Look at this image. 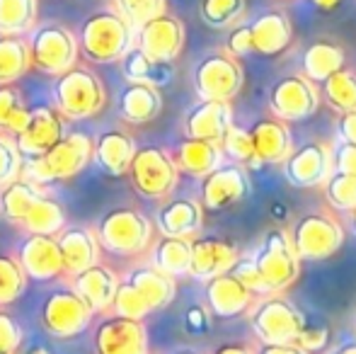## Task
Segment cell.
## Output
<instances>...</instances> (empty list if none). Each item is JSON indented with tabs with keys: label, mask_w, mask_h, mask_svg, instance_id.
<instances>
[{
	"label": "cell",
	"mask_w": 356,
	"mask_h": 354,
	"mask_svg": "<svg viewBox=\"0 0 356 354\" xmlns=\"http://www.w3.org/2000/svg\"><path fill=\"white\" fill-rule=\"evenodd\" d=\"M134 27L114 8H99L85 17L78 51L90 63H114L134 47Z\"/></svg>",
	"instance_id": "1"
},
{
	"label": "cell",
	"mask_w": 356,
	"mask_h": 354,
	"mask_svg": "<svg viewBox=\"0 0 356 354\" xmlns=\"http://www.w3.org/2000/svg\"><path fill=\"white\" fill-rule=\"evenodd\" d=\"M95 141L83 131H68L39 158L24 161L19 177L29 179L34 184L56 182V179H68L78 175L92 161Z\"/></svg>",
	"instance_id": "2"
},
{
	"label": "cell",
	"mask_w": 356,
	"mask_h": 354,
	"mask_svg": "<svg viewBox=\"0 0 356 354\" xmlns=\"http://www.w3.org/2000/svg\"><path fill=\"white\" fill-rule=\"evenodd\" d=\"M250 260L269 293L286 291L300 274V260L291 246L289 231L284 228H269L259 238V246L250 252Z\"/></svg>",
	"instance_id": "3"
},
{
	"label": "cell",
	"mask_w": 356,
	"mask_h": 354,
	"mask_svg": "<svg viewBox=\"0 0 356 354\" xmlns=\"http://www.w3.org/2000/svg\"><path fill=\"white\" fill-rule=\"evenodd\" d=\"M107 102L104 83L90 68L73 66L56 76L54 83V107L66 119H88L102 112Z\"/></svg>",
	"instance_id": "4"
},
{
	"label": "cell",
	"mask_w": 356,
	"mask_h": 354,
	"mask_svg": "<svg viewBox=\"0 0 356 354\" xmlns=\"http://www.w3.org/2000/svg\"><path fill=\"white\" fill-rule=\"evenodd\" d=\"M250 325L262 345H293L305 316L282 293H264L248 308Z\"/></svg>",
	"instance_id": "5"
},
{
	"label": "cell",
	"mask_w": 356,
	"mask_h": 354,
	"mask_svg": "<svg viewBox=\"0 0 356 354\" xmlns=\"http://www.w3.org/2000/svg\"><path fill=\"white\" fill-rule=\"evenodd\" d=\"M29 63L47 76H61L78 63V37L56 22L34 24L27 32Z\"/></svg>",
	"instance_id": "6"
},
{
	"label": "cell",
	"mask_w": 356,
	"mask_h": 354,
	"mask_svg": "<svg viewBox=\"0 0 356 354\" xmlns=\"http://www.w3.org/2000/svg\"><path fill=\"white\" fill-rule=\"evenodd\" d=\"M298 260L320 262L337 255L344 246V226L330 211H313L300 216L289 231Z\"/></svg>",
	"instance_id": "7"
},
{
	"label": "cell",
	"mask_w": 356,
	"mask_h": 354,
	"mask_svg": "<svg viewBox=\"0 0 356 354\" xmlns=\"http://www.w3.org/2000/svg\"><path fill=\"white\" fill-rule=\"evenodd\" d=\"M97 241L114 255H141L153 243V223L138 209H114L99 221Z\"/></svg>",
	"instance_id": "8"
},
{
	"label": "cell",
	"mask_w": 356,
	"mask_h": 354,
	"mask_svg": "<svg viewBox=\"0 0 356 354\" xmlns=\"http://www.w3.org/2000/svg\"><path fill=\"white\" fill-rule=\"evenodd\" d=\"M127 172L131 177V187L145 199H168L179 179L172 153L160 146L136 148Z\"/></svg>",
	"instance_id": "9"
},
{
	"label": "cell",
	"mask_w": 356,
	"mask_h": 354,
	"mask_svg": "<svg viewBox=\"0 0 356 354\" xmlns=\"http://www.w3.org/2000/svg\"><path fill=\"white\" fill-rule=\"evenodd\" d=\"M245 81L243 66L228 51H211L194 68V90L199 99H230L240 92Z\"/></svg>",
	"instance_id": "10"
},
{
	"label": "cell",
	"mask_w": 356,
	"mask_h": 354,
	"mask_svg": "<svg viewBox=\"0 0 356 354\" xmlns=\"http://www.w3.org/2000/svg\"><path fill=\"white\" fill-rule=\"evenodd\" d=\"M320 107V90L300 73L284 76L269 90V112L282 122H303Z\"/></svg>",
	"instance_id": "11"
},
{
	"label": "cell",
	"mask_w": 356,
	"mask_h": 354,
	"mask_svg": "<svg viewBox=\"0 0 356 354\" xmlns=\"http://www.w3.org/2000/svg\"><path fill=\"white\" fill-rule=\"evenodd\" d=\"M95 313L73 291V289H56L47 296L42 306V325L49 335L71 340L90 325Z\"/></svg>",
	"instance_id": "12"
},
{
	"label": "cell",
	"mask_w": 356,
	"mask_h": 354,
	"mask_svg": "<svg viewBox=\"0 0 356 354\" xmlns=\"http://www.w3.org/2000/svg\"><path fill=\"white\" fill-rule=\"evenodd\" d=\"M250 194V172L238 163H220L209 175L202 177L199 204L207 211H225Z\"/></svg>",
	"instance_id": "13"
},
{
	"label": "cell",
	"mask_w": 356,
	"mask_h": 354,
	"mask_svg": "<svg viewBox=\"0 0 356 354\" xmlns=\"http://www.w3.org/2000/svg\"><path fill=\"white\" fill-rule=\"evenodd\" d=\"M282 166L284 177L291 187H323L327 177L332 175V146L320 141H308L303 146L293 148Z\"/></svg>",
	"instance_id": "14"
},
{
	"label": "cell",
	"mask_w": 356,
	"mask_h": 354,
	"mask_svg": "<svg viewBox=\"0 0 356 354\" xmlns=\"http://www.w3.org/2000/svg\"><path fill=\"white\" fill-rule=\"evenodd\" d=\"M134 47L141 49L145 56L155 58V61L175 63V58L182 54L184 47V24L168 13L158 15L136 29Z\"/></svg>",
	"instance_id": "15"
},
{
	"label": "cell",
	"mask_w": 356,
	"mask_h": 354,
	"mask_svg": "<svg viewBox=\"0 0 356 354\" xmlns=\"http://www.w3.org/2000/svg\"><path fill=\"white\" fill-rule=\"evenodd\" d=\"M63 134H66L63 131V117L58 114V109L49 107V104H39V107H29V119L22 131L15 136V146H17L22 161H32V158L47 153Z\"/></svg>",
	"instance_id": "16"
},
{
	"label": "cell",
	"mask_w": 356,
	"mask_h": 354,
	"mask_svg": "<svg viewBox=\"0 0 356 354\" xmlns=\"http://www.w3.org/2000/svg\"><path fill=\"white\" fill-rule=\"evenodd\" d=\"M95 354H148V330L143 321L112 316L95 330Z\"/></svg>",
	"instance_id": "17"
},
{
	"label": "cell",
	"mask_w": 356,
	"mask_h": 354,
	"mask_svg": "<svg viewBox=\"0 0 356 354\" xmlns=\"http://www.w3.org/2000/svg\"><path fill=\"white\" fill-rule=\"evenodd\" d=\"M238 257V246L228 238H192V260L187 274L207 284L209 279L228 274Z\"/></svg>",
	"instance_id": "18"
},
{
	"label": "cell",
	"mask_w": 356,
	"mask_h": 354,
	"mask_svg": "<svg viewBox=\"0 0 356 354\" xmlns=\"http://www.w3.org/2000/svg\"><path fill=\"white\" fill-rule=\"evenodd\" d=\"M17 260L27 279H37V282H51V279H58L66 272L61 250H58V243L54 236L29 233V238H24V243L19 246Z\"/></svg>",
	"instance_id": "19"
},
{
	"label": "cell",
	"mask_w": 356,
	"mask_h": 354,
	"mask_svg": "<svg viewBox=\"0 0 356 354\" xmlns=\"http://www.w3.org/2000/svg\"><path fill=\"white\" fill-rule=\"evenodd\" d=\"M233 124V109L225 99H199L184 117V134L189 138L218 141Z\"/></svg>",
	"instance_id": "20"
},
{
	"label": "cell",
	"mask_w": 356,
	"mask_h": 354,
	"mask_svg": "<svg viewBox=\"0 0 356 354\" xmlns=\"http://www.w3.org/2000/svg\"><path fill=\"white\" fill-rule=\"evenodd\" d=\"M204 223V207L197 199H170L155 214V226L160 236L172 238H197Z\"/></svg>",
	"instance_id": "21"
},
{
	"label": "cell",
	"mask_w": 356,
	"mask_h": 354,
	"mask_svg": "<svg viewBox=\"0 0 356 354\" xmlns=\"http://www.w3.org/2000/svg\"><path fill=\"white\" fill-rule=\"evenodd\" d=\"M250 138H252L254 156H257L259 166H282L293 151V138H291L289 124L282 119H259L252 129H250Z\"/></svg>",
	"instance_id": "22"
},
{
	"label": "cell",
	"mask_w": 356,
	"mask_h": 354,
	"mask_svg": "<svg viewBox=\"0 0 356 354\" xmlns=\"http://www.w3.org/2000/svg\"><path fill=\"white\" fill-rule=\"evenodd\" d=\"M254 293L248 291L233 274H220L207 282V306L213 318H238L252 306Z\"/></svg>",
	"instance_id": "23"
},
{
	"label": "cell",
	"mask_w": 356,
	"mask_h": 354,
	"mask_svg": "<svg viewBox=\"0 0 356 354\" xmlns=\"http://www.w3.org/2000/svg\"><path fill=\"white\" fill-rule=\"evenodd\" d=\"M73 291L83 298L85 303L90 306L92 313H102L112 306L114 291H117L119 277L112 272L107 265L97 262V265L83 269V272L73 274Z\"/></svg>",
	"instance_id": "24"
},
{
	"label": "cell",
	"mask_w": 356,
	"mask_h": 354,
	"mask_svg": "<svg viewBox=\"0 0 356 354\" xmlns=\"http://www.w3.org/2000/svg\"><path fill=\"white\" fill-rule=\"evenodd\" d=\"M58 250H61L63 269L71 274H78L83 269L92 267L99 262V241L97 233L83 226L63 228L56 238Z\"/></svg>",
	"instance_id": "25"
},
{
	"label": "cell",
	"mask_w": 356,
	"mask_h": 354,
	"mask_svg": "<svg viewBox=\"0 0 356 354\" xmlns=\"http://www.w3.org/2000/svg\"><path fill=\"white\" fill-rule=\"evenodd\" d=\"M250 32H252L254 54H262V56H279L293 39L291 19L282 10L262 13L254 22H250Z\"/></svg>",
	"instance_id": "26"
},
{
	"label": "cell",
	"mask_w": 356,
	"mask_h": 354,
	"mask_svg": "<svg viewBox=\"0 0 356 354\" xmlns=\"http://www.w3.org/2000/svg\"><path fill=\"white\" fill-rule=\"evenodd\" d=\"M134 153H136L134 138L127 131H122V129H109V131L99 134V138L95 141L92 158L107 175L119 177L127 175Z\"/></svg>",
	"instance_id": "27"
},
{
	"label": "cell",
	"mask_w": 356,
	"mask_h": 354,
	"mask_svg": "<svg viewBox=\"0 0 356 354\" xmlns=\"http://www.w3.org/2000/svg\"><path fill=\"white\" fill-rule=\"evenodd\" d=\"M175 166L179 172H187L194 177H204L223 163V148L218 141H204V138H184L172 153Z\"/></svg>",
	"instance_id": "28"
},
{
	"label": "cell",
	"mask_w": 356,
	"mask_h": 354,
	"mask_svg": "<svg viewBox=\"0 0 356 354\" xmlns=\"http://www.w3.org/2000/svg\"><path fill=\"white\" fill-rule=\"evenodd\" d=\"M163 109V95L148 83H129L119 92V117L129 124H150Z\"/></svg>",
	"instance_id": "29"
},
{
	"label": "cell",
	"mask_w": 356,
	"mask_h": 354,
	"mask_svg": "<svg viewBox=\"0 0 356 354\" xmlns=\"http://www.w3.org/2000/svg\"><path fill=\"white\" fill-rule=\"evenodd\" d=\"M122 73L129 83H148L153 88H165L172 83L175 78V66L168 61H155V58L145 56L141 49L131 47L122 58Z\"/></svg>",
	"instance_id": "30"
},
{
	"label": "cell",
	"mask_w": 356,
	"mask_h": 354,
	"mask_svg": "<svg viewBox=\"0 0 356 354\" xmlns=\"http://www.w3.org/2000/svg\"><path fill=\"white\" fill-rule=\"evenodd\" d=\"M127 279L145 298L150 311H160V308L170 306L175 293H177V282H175V277L160 272V269H155L153 265L131 269V272L127 274Z\"/></svg>",
	"instance_id": "31"
},
{
	"label": "cell",
	"mask_w": 356,
	"mask_h": 354,
	"mask_svg": "<svg viewBox=\"0 0 356 354\" xmlns=\"http://www.w3.org/2000/svg\"><path fill=\"white\" fill-rule=\"evenodd\" d=\"M344 49L342 44L332 42V39H318V42L308 44V49L303 51V61L300 68L308 81L313 83H323L327 76H332L334 71L344 68Z\"/></svg>",
	"instance_id": "32"
},
{
	"label": "cell",
	"mask_w": 356,
	"mask_h": 354,
	"mask_svg": "<svg viewBox=\"0 0 356 354\" xmlns=\"http://www.w3.org/2000/svg\"><path fill=\"white\" fill-rule=\"evenodd\" d=\"M189 260H192V241L189 238L163 236L153 246V262L150 265L177 279L189 272Z\"/></svg>",
	"instance_id": "33"
},
{
	"label": "cell",
	"mask_w": 356,
	"mask_h": 354,
	"mask_svg": "<svg viewBox=\"0 0 356 354\" xmlns=\"http://www.w3.org/2000/svg\"><path fill=\"white\" fill-rule=\"evenodd\" d=\"M39 197H42L39 184L29 182L24 177H17L0 189V214L10 223H22Z\"/></svg>",
	"instance_id": "34"
},
{
	"label": "cell",
	"mask_w": 356,
	"mask_h": 354,
	"mask_svg": "<svg viewBox=\"0 0 356 354\" xmlns=\"http://www.w3.org/2000/svg\"><path fill=\"white\" fill-rule=\"evenodd\" d=\"M320 97L325 99L330 109L337 114L356 112V73L349 68H339L332 76L320 83Z\"/></svg>",
	"instance_id": "35"
},
{
	"label": "cell",
	"mask_w": 356,
	"mask_h": 354,
	"mask_svg": "<svg viewBox=\"0 0 356 354\" xmlns=\"http://www.w3.org/2000/svg\"><path fill=\"white\" fill-rule=\"evenodd\" d=\"M22 228L27 233H37V236H54L56 238L58 233L66 228V211L58 202L49 197H39L34 202V207L29 209V214L24 216Z\"/></svg>",
	"instance_id": "36"
},
{
	"label": "cell",
	"mask_w": 356,
	"mask_h": 354,
	"mask_svg": "<svg viewBox=\"0 0 356 354\" xmlns=\"http://www.w3.org/2000/svg\"><path fill=\"white\" fill-rule=\"evenodd\" d=\"M29 49L24 37L0 34V86L15 83L29 71Z\"/></svg>",
	"instance_id": "37"
},
{
	"label": "cell",
	"mask_w": 356,
	"mask_h": 354,
	"mask_svg": "<svg viewBox=\"0 0 356 354\" xmlns=\"http://www.w3.org/2000/svg\"><path fill=\"white\" fill-rule=\"evenodd\" d=\"M37 24V0H0V34L24 37Z\"/></svg>",
	"instance_id": "38"
},
{
	"label": "cell",
	"mask_w": 356,
	"mask_h": 354,
	"mask_svg": "<svg viewBox=\"0 0 356 354\" xmlns=\"http://www.w3.org/2000/svg\"><path fill=\"white\" fill-rule=\"evenodd\" d=\"M29 119V107L13 83L0 86V131L17 136Z\"/></svg>",
	"instance_id": "39"
},
{
	"label": "cell",
	"mask_w": 356,
	"mask_h": 354,
	"mask_svg": "<svg viewBox=\"0 0 356 354\" xmlns=\"http://www.w3.org/2000/svg\"><path fill=\"white\" fill-rule=\"evenodd\" d=\"M220 148H223V156L228 158L230 163H238L243 168H257V156H254L252 148V138H250V131H245L238 124H230L228 131L220 138Z\"/></svg>",
	"instance_id": "40"
},
{
	"label": "cell",
	"mask_w": 356,
	"mask_h": 354,
	"mask_svg": "<svg viewBox=\"0 0 356 354\" xmlns=\"http://www.w3.org/2000/svg\"><path fill=\"white\" fill-rule=\"evenodd\" d=\"M245 13V0H199V15L213 29L233 27Z\"/></svg>",
	"instance_id": "41"
},
{
	"label": "cell",
	"mask_w": 356,
	"mask_h": 354,
	"mask_svg": "<svg viewBox=\"0 0 356 354\" xmlns=\"http://www.w3.org/2000/svg\"><path fill=\"white\" fill-rule=\"evenodd\" d=\"M27 289V274L17 257L0 255V308L17 301Z\"/></svg>",
	"instance_id": "42"
},
{
	"label": "cell",
	"mask_w": 356,
	"mask_h": 354,
	"mask_svg": "<svg viewBox=\"0 0 356 354\" xmlns=\"http://www.w3.org/2000/svg\"><path fill=\"white\" fill-rule=\"evenodd\" d=\"M114 316H122V318H131V321H143L145 316H150V306L145 303V298L141 293L136 291L129 279H122L117 284V291H114V298H112V306Z\"/></svg>",
	"instance_id": "43"
},
{
	"label": "cell",
	"mask_w": 356,
	"mask_h": 354,
	"mask_svg": "<svg viewBox=\"0 0 356 354\" xmlns=\"http://www.w3.org/2000/svg\"><path fill=\"white\" fill-rule=\"evenodd\" d=\"M323 192L327 204L334 211L349 214L356 207V175H344V172H332L327 182L323 184Z\"/></svg>",
	"instance_id": "44"
},
{
	"label": "cell",
	"mask_w": 356,
	"mask_h": 354,
	"mask_svg": "<svg viewBox=\"0 0 356 354\" xmlns=\"http://www.w3.org/2000/svg\"><path fill=\"white\" fill-rule=\"evenodd\" d=\"M165 8H168L165 0H114V10L131 24L134 32H136L141 24L148 22V19L163 15Z\"/></svg>",
	"instance_id": "45"
},
{
	"label": "cell",
	"mask_w": 356,
	"mask_h": 354,
	"mask_svg": "<svg viewBox=\"0 0 356 354\" xmlns=\"http://www.w3.org/2000/svg\"><path fill=\"white\" fill-rule=\"evenodd\" d=\"M330 337H332V330H330L327 323L325 321L310 323L308 318H305L303 328H300V332H298V337H296L293 345L300 347L305 354H320V352L327 350Z\"/></svg>",
	"instance_id": "46"
},
{
	"label": "cell",
	"mask_w": 356,
	"mask_h": 354,
	"mask_svg": "<svg viewBox=\"0 0 356 354\" xmlns=\"http://www.w3.org/2000/svg\"><path fill=\"white\" fill-rule=\"evenodd\" d=\"M22 172V156L8 134L0 131V189L19 177Z\"/></svg>",
	"instance_id": "47"
},
{
	"label": "cell",
	"mask_w": 356,
	"mask_h": 354,
	"mask_svg": "<svg viewBox=\"0 0 356 354\" xmlns=\"http://www.w3.org/2000/svg\"><path fill=\"white\" fill-rule=\"evenodd\" d=\"M182 325L189 335H207L213 328V313L209 311L207 303H194V306H189L184 311Z\"/></svg>",
	"instance_id": "48"
},
{
	"label": "cell",
	"mask_w": 356,
	"mask_h": 354,
	"mask_svg": "<svg viewBox=\"0 0 356 354\" xmlns=\"http://www.w3.org/2000/svg\"><path fill=\"white\" fill-rule=\"evenodd\" d=\"M22 342V328L10 313L0 311V354H15Z\"/></svg>",
	"instance_id": "49"
},
{
	"label": "cell",
	"mask_w": 356,
	"mask_h": 354,
	"mask_svg": "<svg viewBox=\"0 0 356 354\" xmlns=\"http://www.w3.org/2000/svg\"><path fill=\"white\" fill-rule=\"evenodd\" d=\"M225 51H228L230 56H235V58L248 56V54H254L250 22L248 24H235V27L230 29L228 39H225Z\"/></svg>",
	"instance_id": "50"
},
{
	"label": "cell",
	"mask_w": 356,
	"mask_h": 354,
	"mask_svg": "<svg viewBox=\"0 0 356 354\" xmlns=\"http://www.w3.org/2000/svg\"><path fill=\"white\" fill-rule=\"evenodd\" d=\"M332 172L356 175V143L337 141V146H332Z\"/></svg>",
	"instance_id": "51"
},
{
	"label": "cell",
	"mask_w": 356,
	"mask_h": 354,
	"mask_svg": "<svg viewBox=\"0 0 356 354\" xmlns=\"http://www.w3.org/2000/svg\"><path fill=\"white\" fill-rule=\"evenodd\" d=\"M337 136L339 141L356 143V112H344L337 119Z\"/></svg>",
	"instance_id": "52"
},
{
	"label": "cell",
	"mask_w": 356,
	"mask_h": 354,
	"mask_svg": "<svg viewBox=\"0 0 356 354\" xmlns=\"http://www.w3.org/2000/svg\"><path fill=\"white\" fill-rule=\"evenodd\" d=\"M211 354H254V350L245 342H225V345H218Z\"/></svg>",
	"instance_id": "53"
},
{
	"label": "cell",
	"mask_w": 356,
	"mask_h": 354,
	"mask_svg": "<svg viewBox=\"0 0 356 354\" xmlns=\"http://www.w3.org/2000/svg\"><path fill=\"white\" fill-rule=\"evenodd\" d=\"M254 354H305V352L296 345H262L259 350H254Z\"/></svg>",
	"instance_id": "54"
},
{
	"label": "cell",
	"mask_w": 356,
	"mask_h": 354,
	"mask_svg": "<svg viewBox=\"0 0 356 354\" xmlns=\"http://www.w3.org/2000/svg\"><path fill=\"white\" fill-rule=\"evenodd\" d=\"M327 354H356V337H354V340L342 342V345H337L334 350H330Z\"/></svg>",
	"instance_id": "55"
},
{
	"label": "cell",
	"mask_w": 356,
	"mask_h": 354,
	"mask_svg": "<svg viewBox=\"0 0 356 354\" xmlns=\"http://www.w3.org/2000/svg\"><path fill=\"white\" fill-rule=\"evenodd\" d=\"M342 0H313V5H318L320 10H334Z\"/></svg>",
	"instance_id": "56"
},
{
	"label": "cell",
	"mask_w": 356,
	"mask_h": 354,
	"mask_svg": "<svg viewBox=\"0 0 356 354\" xmlns=\"http://www.w3.org/2000/svg\"><path fill=\"white\" fill-rule=\"evenodd\" d=\"M349 228H352V233H354V238H356V207L349 211Z\"/></svg>",
	"instance_id": "57"
},
{
	"label": "cell",
	"mask_w": 356,
	"mask_h": 354,
	"mask_svg": "<svg viewBox=\"0 0 356 354\" xmlns=\"http://www.w3.org/2000/svg\"><path fill=\"white\" fill-rule=\"evenodd\" d=\"M29 354H49V350H44V347H34V350H29Z\"/></svg>",
	"instance_id": "58"
},
{
	"label": "cell",
	"mask_w": 356,
	"mask_h": 354,
	"mask_svg": "<svg viewBox=\"0 0 356 354\" xmlns=\"http://www.w3.org/2000/svg\"><path fill=\"white\" fill-rule=\"evenodd\" d=\"M175 354H202V352H197V350H179V352H175Z\"/></svg>",
	"instance_id": "59"
},
{
	"label": "cell",
	"mask_w": 356,
	"mask_h": 354,
	"mask_svg": "<svg viewBox=\"0 0 356 354\" xmlns=\"http://www.w3.org/2000/svg\"><path fill=\"white\" fill-rule=\"evenodd\" d=\"M354 330H356V316H354Z\"/></svg>",
	"instance_id": "60"
}]
</instances>
